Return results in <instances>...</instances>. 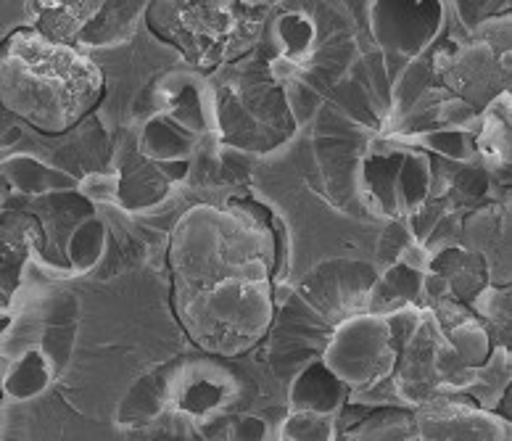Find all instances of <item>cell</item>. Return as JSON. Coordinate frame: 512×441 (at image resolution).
<instances>
[{"label": "cell", "mask_w": 512, "mask_h": 441, "mask_svg": "<svg viewBox=\"0 0 512 441\" xmlns=\"http://www.w3.org/2000/svg\"><path fill=\"white\" fill-rule=\"evenodd\" d=\"M53 373L56 370H53L51 360L45 357L43 349H30L22 360L16 362L14 368L8 370L6 391L14 399L37 397L51 383Z\"/></svg>", "instance_id": "7"}, {"label": "cell", "mask_w": 512, "mask_h": 441, "mask_svg": "<svg viewBox=\"0 0 512 441\" xmlns=\"http://www.w3.org/2000/svg\"><path fill=\"white\" fill-rule=\"evenodd\" d=\"M423 146H428L436 154L447 156V159H457V162H465L470 156V140L465 133H457V130H449V133H431L428 138H423Z\"/></svg>", "instance_id": "18"}, {"label": "cell", "mask_w": 512, "mask_h": 441, "mask_svg": "<svg viewBox=\"0 0 512 441\" xmlns=\"http://www.w3.org/2000/svg\"><path fill=\"white\" fill-rule=\"evenodd\" d=\"M278 32H280V40H283V59L293 61L299 56H309V48L315 43V24L309 22L307 16L301 14H288L283 16L278 22Z\"/></svg>", "instance_id": "13"}, {"label": "cell", "mask_w": 512, "mask_h": 441, "mask_svg": "<svg viewBox=\"0 0 512 441\" xmlns=\"http://www.w3.org/2000/svg\"><path fill=\"white\" fill-rule=\"evenodd\" d=\"M169 399H172V391H169V370L143 375V378L127 391V397L122 399V405H119V423H122V426H140V423H148V420H154L156 415H161V410L167 407Z\"/></svg>", "instance_id": "4"}, {"label": "cell", "mask_w": 512, "mask_h": 441, "mask_svg": "<svg viewBox=\"0 0 512 441\" xmlns=\"http://www.w3.org/2000/svg\"><path fill=\"white\" fill-rule=\"evenodd\" d=\"M3 170L11 177V183L24 193H43L53 191V188H69L72 185V177L61 175V172L35 162L30 156H16V159L6 162Z\"/></svg>", "instance_id": "8"}, {"label": "cell", "mask_w": 512, "mask_h": 441, "mask_svg": "<svg viewBox=\"0 0 512 441\" xmlns=\"http://www.w3.org/2000/svg\"><path fill=\"white\" fill-rule=\"evenodd\" d=\"M103 243H106V228L98 220H85L72 233L69 241V259L74 267H93L101 259Z\"/></svg>", "instance_id": "11"}, {"label": "cell", "mask_w": 512, "mask_h": 441, "mask_svg": "<svg viewBox=\"0 0 512 441\" xmlns=\"http://www.w3.org/2000/svg\"><path fill=\"white\" fill-rule=\"evenodd\" d=\"M428 185H431V162L423 154L404 156L399 164L394 180V201L396 212H412L420 206L428 196Z\"/></svg>", "instance_id": "5"}, {"label": "cell", "mask_w": 512, "mask_h": 441, "mask_svg": "<svg viewBox=\"0 0 512 441\" xmlns=\"http://www.w3.org/2000/svg\"><path fill=\"white\" fill-rule=\"evenodd\" d=\"M412 434H415L412 420L404 418V412L388 410L378 412L367 420L365 426H359L352 439H410Z\"/></svg>", "instance_id": "15"}, {"label": "cell", "mask_w": 512, "mask_h": 441, "mask_svg": "<svg viewBox=\"0 0 512 441\" xmlns=\"http://www.w3.org/2000/svg\"><path fill=\"white\" fill-rule=\"evenodd\" d=\"M291 405L293 410L333 415L338 407L344 405V383L328 365L315 362L293 381Z\"/></svg>", "instance_id": "3"}, {"label": "cell", "mask_w": 512, "mask_h": 441, "mask_svg": "<svg viewBox=\"0 0 512 441\" xmlns=\"http://www.w3.org/2000/svg\"><path fill=\"white\" fill-rule=\"evenodd\" d=\"M280 436L293 441H328L333 439V423H330V415L296 410L291 418L283 423Z\"/></svg>", "instance_id": "14"}, {"label": "cell", "mask_w": 512, "mask_h": 441, "mask_svg": "<svg viewBox=\"0 0 512 441\" xmlns=\"http://www.w3.org/2000/svg\"><path fill=\"white\" fill-rule=\"evenodd\" d=\"M373 8L375 37L388 51L417 56L439 30L436 3H375Z\"/></svg>", "instance_id": "2"}, {"label": "cell", "mask_w": 512, "mask_h": 441, "mask_svg": "<svg viewBox=\"0 0 512 441\" xmlns=\"http://www.w3.org/2000/svg\"><path fill=\"white\" fill-rule=\"evenodd\" d=\"M82 191L88 196L90 201H111L117 196L119 191V183H117V175H93L88 177L85 183H82Z\"/></svg>", "instance_id": "20"}, {"label": "cell", "mask_w": 512, "mask_h": 441, "mask_svg": "<svg viewBox=\"0 0 512 441\" xmlns=\"http://www.w3.org/2000/svg\"><path fill=\"white\" fill-rule=\"evenodd\" d=\"M449 339L462 362H481L489 357V336L468 317H462L457 325H449Z\"/></svg>", "instance_id": "12"}, {"label": "cell", "mask_w": 512, "mask_h": 441, "mask_svg": "<svg viewBox=\"0 0 512 441\" xmlns=\"http://www.w3.org/2000/svg\"><path fill=\"white\" fill-rule=\"evenodd\" d=\"M476 307L481 315H486L491 323L507 325L510 320V294L499 288H483L481 296L476 299Z\"/></svg>", "instance_id": "19"}, {"label": "cell", "mask_w": 512, "mask_h": 441, "mask_svg": "<svg viewBox=\"0 0 512 441\" xmlns=\"http://www.w3.org/2000/svg\"><path fill=\"white\" fill-rule=\"evenodd\" d=\"M138 8L143 6H130V3H111V6H106V11L96 14L93 22L85 24L82 43H114V40L127 37L135 16H138Z\"/></svg>", "instance_id": "9"}, {"label": "cell", "mask_w": 512, "mask_h": 441, "mask_svg": "<svg viewBox=\"0 0 512 441\" xmlns=\"http://www.w3.org/2000/svg\"><path fill=\"white\" fill-rule=\"evenodd\" d=\"M74 339H77V331H74L72 323H56V325H51L48 331H45L43 352H45V357L51 360V365L56 373H59V370H64L66 362L72 360Z\"/></svg>", "instance_id": "17"}, {"label": "cell", "mask_w": 512, "mask_h": 441, "mask_svg": "<svg viewBox=\"0 0 512 441\" xmlns=\"http://www.w3.org/2000/svg\"><path fill=\"white\" fill-rule=\"evenodd\" d=\"M193 146H196V138L183 130H177L175 125H169L167 119H154L148 122L143 140H140V148L143 154L154 156L159 162H185L188 156L193 154Z\"/></svg>", "instance_id": "6"}, {"label": "cell", "mask_w": 512, "mask_h": 441, "mask_svg": "<svg viewBox=\"0 0 512 441\" xmlns=\"http://www.w3.org/2000/svg\"><path fill=\"white\" fill-rule=\"evenodd\" d=\"M225 394V386L217 378L201 375V378L183 383V389L177 391V407L188 415H206L220 405Z\"/></svg>", "instance_id": "10"}, {"label": "cell", "mask_w": 512, "mask_h": 441, "mask_svg": "<svg viewBox=\"0 0 512 441\" xmlns=\"http://www.w3.org/2000/svg\"><path fill=\"white\" fill-rule=\"evenodd\" d=\"M420 286H423V278H420V272L412 270L407 265H399L391 267L386 272V278L381 283V291H383V304H407L412 302L417 294H420Z\"/></svg>", "instance_id": "16"}, {"label": "cell", "mask_w": 512, "mask_h": 441, "mask_svg": "<svg viewBox=\"0 0 512 441\" xmlns=\"http://www.w3.org/2000/svg\"><path fill=\"white\" fill-rule=\"evenodd\" d=\"M230 436L233 439H264L267 436V426H264L262 418H241L230 428Z\"/></svg>", "instance_id": "21"}, {"label": "cell", "mask_w": 512, "mask_h": 441, "mask_svg": "<svg viewBox=\"0 0 512 441\" xmlns=\"http://www.w3.org/2000/svg\"><path fill=\"white\" fill-rule=\"evenodd\" d=\"M394 341L388 320L381 317H357L336 333L328 349V365L346 383H370L386 375L394 365Z\"/></svg>", "instance_id": "1"}]
</instances>
